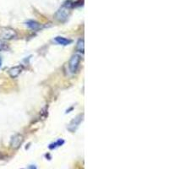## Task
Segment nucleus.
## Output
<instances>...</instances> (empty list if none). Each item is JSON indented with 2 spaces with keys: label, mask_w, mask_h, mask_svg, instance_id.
<instances>
[{
  "label": "nucleus",
  "mask_w": 169,
  "mask_h": 169,
  "mask_svg": "<svg viewBox=\"0 0 169 169\" xmlns=\"http://www.w3.org/2000/svg\"><path fill=\"white\" fill-rule=\"evenodd\" d=\"M80 59H81L80 56L78 54H74L71 57L70 63H69V68H70V70L72 73H76L77 72V70L80 67Z\"/></svg>",
  "instance_id": "7ed1b4c3"
},
{
  "label": "nucleus",
  "mask_w": 169,
  "mask_h": 169,
  "mask_svg": "<svg viewBox=\"0 0 169 169\" xmlns=\"http://www.w3.org/2000/svg\"><path fill=\"white\" fill-rule=\"evenodd\" d=\"M54 41L58 43V44H59V45H63V46H67V45H69L70 44L71 42H72V41L70 40V39H67V38H65V37H57Z\"/></svg>",
  "instance_id": "0eeeda50"
},
{
  "label": "nucleus",
  "mask_w": 169,
  "mask_h": 169,
  "mask_svg": "<svg viewBox=\"0 0 169 169\" xmlns=\"http://www.w3.org/2000/svg\"><path fill=\"white\" fill-rule=\"evenodd\" d=\"M77 50L79 52H84V49H85V45H84V40L83 39H80L77 42V47H76Z\"/></svg>",
  "instance_id": "1a4fd4ad"
},
{
  "label": "nucleus",
  "mask_w": 169,
  "mask_h": 169,
  "mask_svg": "<svg viewBox=\"0 0 169 169\" xmlns=\"http://www.w3.org/2000/svg\"><path fill=\"white\" fill-rule=\"evenodd\" d=\"M63 143H64V141H63V139H59L57 142H55V143H53V144H51L49 148L50 149H54V148H56V147H59L60 146H62Z\"/></svg>",
  "instance_id": "9d476101"
},
{
  "label": "nucleus",
  "mask_w": 169,
  "mask_h": 169,
  "mask_svg": "<svg viewBox=\"0 0 169 169\" xmlns=\"http://www.w3.org/2000/svg\"><path fill=\"white\" fill-rule=\"evenodd\" d=\"M83 117H84V114H80V115H78L75 119H74L70 122V124H69L68 127H67V129H69L70 132H74V131L77 129V128L79 127L80 123L82 122Z\"/></svg>",
  "instance_id": "39448f33"
},
{
  "label": "nucleus",
  "mask_w": 169,
  "mask_h": 169,
  "mask_svg": "<svg viewBox=\"0 0 169 169\" xmlns=\"http://www.w3.org/2000/svg\"><path fill=\"white\" fill-rule=\"evenodd\" d=\"M7 48V45L3 41L0 40V51H3Z\"/></svg>",
  "instance_id": "9b49d317"
},
{
  "label": "nucleus",
  "mask_w": 169,
  "mask_h": 169,
  "mask_svg": "<svg viewBox=\"0 0 169 169\" xmlns=\"http://www.w3.org/2000/svg\"><path fill=\"white\" fill-rule=\"evenodd\" d=\"M29 169H37V168L36 166H30L29 167Z\"/></svg>",
  "instance_id": "f8f14e48"
},
{
  "label": "nucleus",
  "mask_w": 169,
  "mask_h": 169,
  "mask_svg": "<svg viewBox=\"0 0 169 169\" xmlns=\"http://www.w3.org/2000/svg\"><path fill=\"white\" fill-rule=\"evenodd\" d=\"M1 65H2V59H1V58H0V68H1Z\"/></svg>",
  "instance_id": "ddd939ff"
},
{
  "label": "nucleus",
  "mask_w": 169,
  "mask_h": 169,
  "mask_svg": "<svg viewBox=\"0 0 169 169\" xmlns=\"http://www.w3.org/2000/svg\"><path fill=\"white\" fill-rule=\"evenodd\" d=\"M70 14V7L68 6L67 4H64V5H63L59 10L57 11L55 17H56V19L59 20V21L63 22V21H65V20L69 18Z\"/></svg>",
  "instance_id": "f257e3e1"
},
{
  "label": "nucleus",
  "mask_w": 169,
  "mask_h": 169,
  "mask_svg": "<svg viewBox=\"0 0 169 169\" xmlns=\"http://www.w3.org/2000/svg\"><path fill=\"white\" fill-rule=\"evenodd\" d=\"M23 140H24V137L22 135L17 134V135H14L10 140V147L14 150L19 149L21 144L23 143Z\"/></svg>",
  "instance_id": "20e7f679"
},
{
  "label": "nucleus",
  "mask_w": 169,
  "mask_h": 169,
  "mask_svg": "<svg viewBox=\"0 0 169 169\" xmlns=\"http://www.w3.org/2000/svg\"><path fill=\"white\" fill-rule=\"evenodd\" d=\"M26 26L31 29V30H39L41 28V25L39 23H37V21H34V20H28L26 22Z\"/></svg>",
  "instance_id": "6e6552de"
},
{
  "label": "nucleus",
  "mask_w": 169,
  "mask_h": 169,
  "mask_svg": "<svg viewBox=\"0 0 169 169\" xmlns=\"http://www.w3.org/2000/svg\"><path fill=\"white\" fill-rule=\"evenodd\" d=\"M17 37L16 31L10 27L0 28V37L4 40H11Z\"/></svg>",
  "instance_id": "f03ea898"
},
{
  "label": "nucleus",
  "mask_w": 169,
  "mask_h": 169,
  "mask_svg": "<svg viewBox=\"0 0 169 169\" xmlns=\"http://www.w3.org/2000/svg\"><path fill=\"white\" fill-rule=\"evenodd\" d=\"M23 68L21 66H14L12 67L10 70H9V74L11 78H16L20 75V74L22 72Z\"/></svg>",
  "instance_id": "423d86ee"
}]
</instances>
